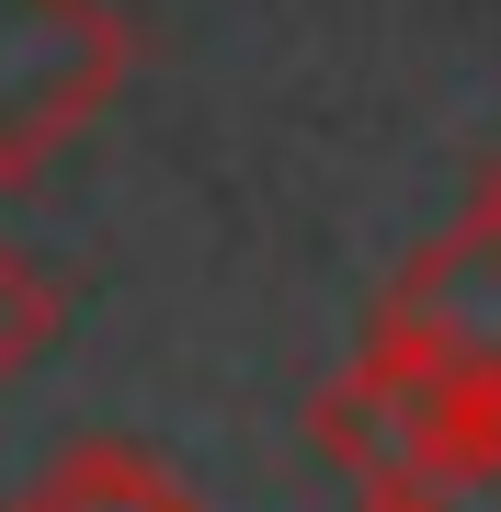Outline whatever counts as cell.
<instances>
[{
  "label": "cell",
  "mask_w": 501,
  "mask_h": 512,
  "mask_svg": "<svg viewBox=\"0 0 501 512\" xmlns=\"http://www.w3.org/2000/svg\"><path fill=\"white\" fill-rule=\"evenodd\" d=\"M308 444L353 490H456V478L501 467V376H433L410 353L365 342L319 387Z\"/></svg>",
  "instance_id": "1"
},
{
  "label": "cell",
  "mask_w": 501,
  "mask_h": 512,
  "mask_svg": "<svg viewBox=\"0 0 501 512\" xmlns=\"http://www.w3.org/2000/svg\"><path fill=\"white\" fill-rule=\"evenodd\" d=\"M126 92V23L103 0H0V183H35Z\"/></svg>",
  "instance_id": "2"
},
{
  "label": "cell",
  "mask_w": 501,
  "mask_h": 512,
  "mask_svg": "<svg viewBox=\"0 0 501 512\" xmlns=\"http://www.w3.org/2000/svg\"><path fill=\"white\" fill-rule=\"evenodd\" d=\"M365 342H388L433 376H501V205H467L445 239H422L399 262Z\"/></svg>",
  "instance_id": "3"
},
{
  "label": "cell",
  "mask_w": 501,
  "mask_h": 512,
  "mask_svg": "<svg viewBox=\"0 0 501 512\" xmlns=\"http://www.w3.org/2000/svg\"><path fill=\"white\" fill-rule=\"evenodd\" d=\"M12 512H205V501H194V478L171 456H149V444H126V433H92V444H69Z\"/></svg>",
  "instance_id": "4"
},
{
  "label": "cell",
  "mask_w": 501,
  "mask_h": 512,
  "mask_svg": "<svg viewBox=\"0 0 501 512\" xmlns=\"http://www.w3.org/2000/svg\"><path fill=\"white\" fill-rule=\"evenodd\" d=\"M46 342H57V285L0 239V387H12L23 365H46Z\"/></svg>",
  "instance_id": "5"
},
{
  "label": "cell",
  "mask_w": 501,
  "mask_h": 512,
  "mask_svg": "<svg viewBox=\"0 0 501 512\" xmlns=\"http://www.w3.org/2000/svg\"><path fill=\"white\" fill-rule=\"evenodd\" d=\"M433 512H501V467H479V478H456V490H433Z\"/></svg>",
  "instance_id": "6"
},
{
  "label": "cell",
  "mask_w": 501,
  "mask_h": 512,
  "mask_svg": "<svg viewBox=\"0 0 501 512\" xmlns=\"http://www.w3.org/2000/svg\"><path fill=\"white\" fill-rule=\"evenodd\" d=\"M353 512H433V490H353Z\"/></svg>",
  "instance_id": "7"
},
{
  "label": "cell",
  "mask_w": 501,
  "mask_h": 512,
  "mask_svg": "<svg viewBox=\"0 0 501 512\" xmlns=\"http://www.w3.org/2000/svg\"><path fill=\"white\" fill-rule=\"evenodd\" d=\"M479 205H501V160H490V171H479Z\"/></svg>",
  "instance_id": "8"
}]
</instances>
